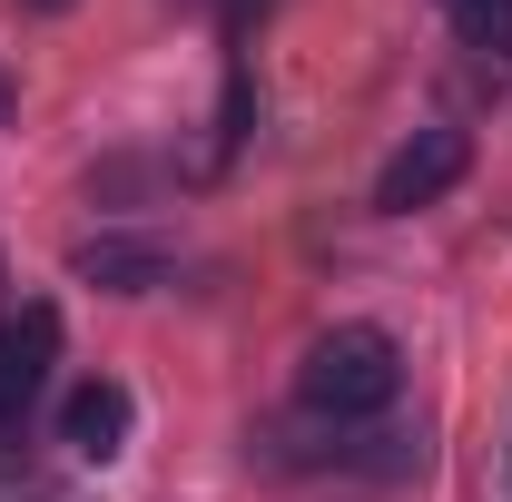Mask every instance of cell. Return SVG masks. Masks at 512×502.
Segmentation results:
<instances>
[{
    "instance_id": "obj_1",
    "label": "cell",
    "mask_w": 512,
    "mask_h": 502,
    "mask_svg": "<svg viewBox=\"0 0 512 502\" xmlns=\"http://www.w3.org/2000/svg\"><path fill=\"white\" fill-rule=\"evenodd\" d=\"M296 394H306L316 414H335V424L384 414V404L404 394V355H394L384 325H325L316 345H306V365H296Z\"/></svg>"
},
{
    "instance_id": "obj_2",
    "label": "cell",
    "mask_w": 512,
    "mask_h": 502,
    "mask_svg": "<svg viewBox=\"0 0 512 502\" xmlns=\"http://www.w3.org/2000/svg\"><path fill=\"white\" fill-rule=\"evenodd\" d=\"M463 168H473V138L434 119V128H414V138H404V148L384 158L375 207H384V217H414V207H434V197H444L453 178H463Z\"/></svg>"
},
{
    "instance_id": "obj_3",
    "label": "cell",
    "mask_w": 512,
    "mask_h": 502,
    "mask_svg": "<svg viewBox=\"0 0 512 502\" xmlns=\"http://www.w3.org/2000/svg\"><path fill=\"white\" fill-rule=\"evenodd\" d=\"M50 355H60V306L0 315V434L30 414V394H40V375H50Z\"/></svg>"
},
{
    "instance_id": "obj_4",
    "label": "cell",
    "mask_w": 512,
    "mask_h": 502,
    "mask_svg": "<svg viewBox=\"0 0 512 502\" xmlns=\"http://www.w3.org/2000/svg\"><path fill=\"white\" fill-rule=\"evenodd\" d=\"M128 424H138L128 384L119 375H89L79 394H69V414H60V443L79 453V463H119V453H128Z\"/></svg>"
},
{
    "instance_id": "obj_5",
    "label": "cell",
    "mask_w": 512,
    "mask_h": 502,
    "mask_svg": "<svg viewBox=\"0 0 512 502\" xmlns=\"http://www.w3.org/2000/svg\"><path fill=\"white\" fill-rule=\"evenodd\" d=\"M69 266H79V276H99L109 296H148V286L168 276V247H138V237H89Z\"/></svg>"
},
{
    "instance_id": "obj_6",
    "label": "cell",
    "mask_w": 512,
    "mask_h": 502,
    "mask_svg": "<svg viewBox=\"0 0 512 502\" xmlns=\"http://www.w3.org/2000/svg\"><path fill=\"white\" fill-rule=\"evenodd\" d=\"M453 30L473 40V50H493V60H512V0H444Z\"/></svg>"
},
{
    "instance_id": "obj_7",
    "label": "cell",
    "mask_w": 512,
    "mask_h": 502,
    "mask_svg": "<svg viewBox=\"0 0 512 502\" xmlns=\"http://www.w3.org/2000/svg\"><path fill=\"white\" fill-rule=\"evenodd\" d=\"M0 119H10V79H0Z\"/></svg>"
},
{
    "instance_id": "obj_8",
    "label": "cell",
    "mask_w": 512,
    "mask_h": 502,
    "mask_svg": "<svg viewBox=\"0 0 512 502\" xmlns=\"http://www.w3.org/2000/svg\"><path fill=\"white\" fill-rule=\"evenodd\" d=\"M30 10H69V0H30Z\"/></svg>"
}]
</instances>
